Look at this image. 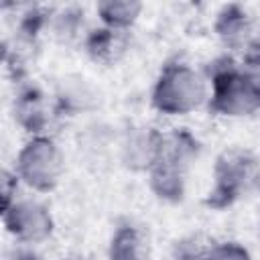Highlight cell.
Returning <instances> with one entry per match:
<instances>
[{"label": "cell", "mask_w": 260, "mask_h": 260, "mask_svg": "<svg viewBox=\"0 0 260 260\" xmlns=\"http://www.w3.org/2000/svg\"><path fill=\"white\" fill-rule=\"evenodd\" d=\"M197 152L199 144L189 132L175 130L171 134H162L156 158L148 167L150 189L156 193V197L165 201L183 199L187 175L197 158Z\"/></svg>", "instance_id": "obj_1"}, {"label": "cell", "mask_w": 260, "mask_h": 260, "mask_svg": "<svg viewBox=\"0 0 260 260\" xmlns=\"http://www.w3.org/2000/svg\"><path fill=\"white\" fill-rule=\"evenodd\" d=\"M260 187V160L250 150H223L213 167V189L205 203L213 209H223Z\"/></svg>", "instance_id": "obj_2"}, {"label": "cell", "mask_w": 260, "mask_h": 260, "mask_svg": "<svg viewBox=\"0 0 260 260\" xmlns=\"http://www.w3.org/2000/svg\"><path fill=\"white\" fill-rule=\"evenodd\" d=\"M209 110L213 114L240 118L260 110V89L240 71L232 59L221 57L213 61L209 67Z\"/></svg>", "instance_id": "obj_3"}, {"label": "cell", "mask_w": 260, "mask_h": 260, "mask_svg": "<svg viewBox=\"0 0 260 260\" xmlns=\"http://www.w3.org/2000/svg\"><path fill=\"white\" fill-rule=\"evenodd\" d=\"M207 100L205 79L185 63L167 65L152 89V106L167 116H185Z\"/></svg>", "instance_id": "obj_4"}, {"label": "cell", "mask_w": 260, "mask_h": 260, "mask_svg": "<svg viewBox=\"0 0 260 260\" xmlns=\"http://www.w3.org/2000/svg\"><path fill=\"white\" fill-rule=\"evenodd\" d=\"M63 171V154L49 136H32L16 156V177L39 193L53 191Z\"/></svg>", "instance_id": "obj_5"}, {"label": "cell", "mask_w": 260, "mask_h": 260, "mask_svg": "<svg viewBox=\"0 0 260 260\" xmlns=\"http://www.w3.org/2000/svg\"><path fill=\"white\" fill-rule=\"evenodd\" d=\"M2 221L10 236L22 244H39L53 232V217L49 209L37 201H12L2 207Z\"/></svg>", "instance_id": "obj_6"}, {"label": "cell", "mask_w": 260, "mask_h": 260, "mask_svg": "<svg viewBox=\"0 0 260 260\" xmlns=\"http://www.w3.org/2000/svg\"><path fill=\"white\" fill-rule=\"evenodd\" d=\"M215 32L228 49L244 51V53L260 41L252 16L238 4H230L217 14Z\"/></svg>", "instance_id": "obj_7"}, {"label": "cell", "mask_w": 260, "mask_h": 260, "mask_svg": "<svg viewBox=\"0 0 260 260\" xmlns=\"http://www.w3.org/2000/svg\"><path fill=\"white\" fill-rule=\"evenodd\" d=\"M85 49L93 61L104 63V65H114L130 49V35L128 30L102 26L87 35Z\"/></svg>", "instance_id": "obj_8"}, {"label": "cell", "mask_w": 260, "mask_h": 260, "mask_svg": "<svg viewBox=\"0 0 260 260\" xmlns=\"http://www.w3.org/2000/svg\"><path fill=\"white\" fill-rule=\"evenodd\" d=\"M110 260H150V240L136 225H122L110 242Z\"/></svg>", "instance_id": "obj_9"}, {"label": "cell", "mask_w": 260, "mask_h": 260, "mask_svg": "<svg viewBox=\"0 0 260 260\" xmlns=\"http://www.w3.org/2000/svg\"><path fill=\"white\" fill-rule=\"evenodd\" d=\"M14 112L20 126H24L28 132H35V136H45L43 132L49 126V108L45 95L39 89H24L14 104Z\"/></svg>", "instance_id": "obj_10"}, {"label": "cell", "mask_w": 260, "mask_h": 260, "mask_svg": "<svg viewBox=\"0 0 260 260\" xmlns=\"http://www.w3.org/2000/svg\"><path fill=\"white\" fill-rule=\"evenodd\" d=\"M142 4L136 0H106L98 4V14L104 26L128 30L140 16Z\"/></svg>", "instance_id": "obj_11"}, {"label": "cell", "mask_w": 260, "mask_h": 260, "mask_svg": "<svg viewBox=\"0 0 260 260\" xmlns=\"http://www.w3.org/2000/svg\"><path fill=\"white\" fill-rule=\"evenodd\" d=\"M205 260H252V256L244 246L236 242H223L213 246L205 254Z\"/></svg>", "instance_id": "obj_12"}, {"label": "cell", "mask_w": 260, "mask_h": 260, "mask_svg": "<svg viewBox=\"0 0 260 260\" xmlns=\"http://www.w3.org/2000/svg\"><path fill=\"white\" fill-rule=\"evenodd\" d=\"M240 71L260 89V41L244 53V61L238 65Z\"/></svg>", "instance_id": "obj_13"}, {"label": "cell", "mask_w": 260, "mask_h": 260, "mask_svg": "<svg viewBox=\"0 0 260 260\" xmlns=\"http://www.w3.org/2000/svg\"><path fill=\"white\" fill-rule=\"evenodd\" d=\"M16 183H18L16 173L14 175H10L8 171L2 173V199H4V205L2 207H6L12 201H16V199H12V195H16Z\"/></svg>", "instance_id": "obj_14"}]
</instances>
